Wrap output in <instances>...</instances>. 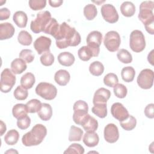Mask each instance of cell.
<instances>
[{
    "mask_svg": "<svg viewBox=\"0 0 154 154\" xmlns=\"http://www.w3.org/2000/svg\"><path fill=\"white\" fill-rule=\"evenodd\" d=\"M27 68L25 61L21 58H16L11 63V70L14 74H21Z\"/></svg>",
    "mask_w": 154,
    "mask_h": 154,
    "instance_id": "603a6c76",
    "label": "cell"
},
{
    "mask_svg": "<svg viewBox=\"0 0 154 154\" xmlns=\"http://www.w3.org/2000/svg\"><path fill=\"white\" fill-rule=\"evenodd\" d=\"M10 11L7 8H2L0 9V20H7L10 17Z\"/></svg>",
    "mask_w": 154,
    "mask_h": 154,
    "instance_id": "681fc988",
    "label": "cell"
},
{
    "mask_svg": "<svg viewBox=\"0 0 154 154\" xmlns=\"http://www.w3.org/2000/svg\"><path fill=\"white\" fill-rule=\"evenodd\" d=\"M135 69L131 66L125 67L122 69L121 72V76L122 79L126 82H132L135 77Z\"/></svg>",
    "mask_w": 154,
    "mask_h": 154,
    "instance_id": "83f0119b",
    "label": "cell"
},
{
    "mask_svg": "<svg viewBox=\"0 0 154 154\" xmlns=\"http://www.w3.org/2000/svg\"><path fill=\"white\" fill-rule=\"evenodd\" d=\"M73 120L77 125H81L84 118L88 114V106L86 102L79 100L73 105Z\"/></svg>",
    "mask_w": 154,
    "mask_h": 154,
    "instance_id": "30bf717a",
    "label": "cell"
},
{
    "mask_svg": "<svg viewBox=\"0 0 154 154\" xmlns=\"http://www.w3.org/2000/svg\"><path fill=\"white\" fill-rule=\"evenodd\" d=\"M17 40L19 43L24 46H29L31 45L32 41L31 35L26 31H21L17 35Z\"/></svg>",
    "mask_w": 154,
    "mask_h": 154,
    "instance_id": "d590c367",
    "label": "cell"
},
{
    "mask_svg": "<svg viewBox=\"0 0 154 154\" xmlns=\"http://www.w3.org/2000/svg\"><path fill=\"white\" fill-rule=\"evenodd\" d=\"M38 117L43 121L51 119L52 116V108L49 103H42L39 111L37 112Z\"/></svg>",
    "mask_w": 154,
    "mask_h": 154,
    "instance_id": "7402d4cb",
    "label": "cell"
},
{
    "mask_svg": "<svg viewBox=\"0 0 154 154\" xmlns=\"http://www.w3.org/2000/svg\"><path fill=\"white\" fill-rule=\"evenodd\" d=\"M15 29L13 25L9 22L0 24V40H6L12 37L14 34Z\"/></svg>",
    "mask_w": 154,
    "mask_h": 154,
    "instance_id": "ac0fdd59",
    "label": "cell"
},
{
    "mask_svg": "<svg viewBox=\"0 0 154 154\" xmlns=\"http://www.w3.org/2000/svg\"><path fill=\"white\" fill-rule=\"evenodd\" d=\"M146 30L150 34H154V22L149 23L144 25Z\"/></svg>",
    "mask_w": 154,
    "mask_h": 154,
    "instance_id": "f907efd6",
    "label": "cell"
},
{
    "mask_svg": "<svg viewBox=\"0 0 154 154\" xmlns=\"http://www.w3.org/2000/svg\"><path fill=\"white\" fill-rule=\"evenodd\" d=\"M153 50H152L150 51V52L148 54L147 60L152 66L153 65Z\"/></svg>",
    "mask_w": 154,
    "mask_h": 154,
    "instance_id": "f5cc1de1",
    "label": "cell"
},
{
    "mask_svg": "<svg viewBox=\"0 0 154 154\" xmlns=\"http://www.w3.org/2000/svg\"><path fill=\"white\" fill-rule=\"evenodd\" d=\"M59 26L60 25L57 22V20L55 18H52L49 24L48 25L45 29L43 31V32L48 34H50L52 36L54 37L58 30Z\"/></svg>",
    "mask_w": 154,
    "mask_h": 154,
    "instance_id": "74e56055",
    "label": "cell"
},
{
    "mask_svg": "<svg viewBox=\"0 0 154 154\" xmlns=\"http://www.w3.org/2000/svg\"><path fill=\"white\" fill-rule=\"evenodd\" d=\"M70 79V75L68 71L64 69L58 70L54 75V80L57 84L61 86L66 85Z\"/></svg>",
    "mask_w": 154,
    "mask_h": 154,
    "instance_id": "d6986e66",
    "label": "cell"
},
{
    "mask_svg": "<svg viewBox=\"0 0 154 154\" xmlns=\"http://www.w3.org/2000/svg\"><path fill=\"white\" fill-rule=\"evenodd\" d=\"M35 91L38 96L48 100L54 99L57 94V89L55 86L45 82H40L37 85Z\"/></svg>",
    "mask_w": 154,
    "mask_h": 154,
    "instance_id": "5b68a950",
    "label": "cell"
},
{
    "mask_svg": "<svg viewBox=\"0 0 154 154\" xmlns=\"http://www.w3.org/2000/svg\"><path fill=\"white\" fill-rule=\"evenodd\" d=\"M84 153V147L78 143H73L69 146V147L64 152V153H77V154H83Z\"/></svg>",
    "mask_w": 154,
    "mask_h": 154,
    "instance_id": "f6af8a7d",
    "label": "cell"
},
{
    "mask_svg": "<svg viewBox=\"0 0 154 154\" xmlns=\"http://www.w3.org/2000/svg\"><path fill=\"white\" fill-rule=\"evenodd\" d=\"M120 9L122 14L125 17H131L134 16L135 12V7L130 1L123 2L120 5Z\"/></svg>",
    "mask_w": 154,
    "mask_h": 154,
    "instance_id": "484cf974",
    "label": "cell"
},
{
    "mask_svg": "<svg viewBox=\"0 0 154 154\" xmlns=\"http://www.w3.org/2000/svg\"><path fill=\"white\" fill-rule=\"evenodd\" d=\"M153 78V71L149 69H144L140 72L137 79V82L140 88L147 90L152 87Z\"/></svg>",
    "mask_w": 154,
    "mask_h": 154,
    "instance_id": "8fae6325",
    "label": "cell"
},
{
    "mask_svg": "<svg viewBox=\"0 0 154 154\" xmlns=\"http://www.w3.org/2000/svg\"><path fill=\"white\" fill-rule=\"evenodd\" d=\"M31 124V119L28 115L18 119L17 120V127L22 130L26 129L29 128Z\"/></svg>",
    "mask_w": 154,
    "mask_h": 154,
    "instance_id": "7dc6e473",
    "label": "cell"
},
{
    "mask_svg": "<svg viewBox=\"0 0 154 154\" xmlns=\"http://www.w3.org/2000/svg\"><path fill=\"white\" fill-rule=\"evenodd\" d=\"M97 14V10L95 5L88 4L84 8V15L87 20H91L94 19Z\"/></svg>",
    "mask_w": 154,
    "mask_h": 154,
    "instance_id": "d6a6232c",
    "label": "cell"
},
{
    "mask_svg": "<svg viewBox=\"0 0 154 154\" xmlns=\"http://www.w3.org/2000/svg\"><path fill=\"white\" fill-rule=\"evenodd\" d=\"M117 58L120 61L125 64L131 63L132 61V56L130 52L125 49H120L117 54Z\"/></svg>",
    "mask_w": 154,
    "mask_h": 154,
    "instance_id": "8d00e7d4",
    "label": "cell"
},
{
    "mask_svg": "<svg viewBox=\"0 0 154 154\" xmlns=\"http://www.w3.org/2000/svg\"><path fill=\"white\" fill-rule=\"evenodd\" d=\"M83 135V131L75 126H72L70 128L69 140L70 141H79Z\"/></svg>",
    "mask_w": 154,
    "mask_h": 154,
    "instance_id": "f1b7e54d",
    "label": "cell"
},
{
    "mask_svg": "<svg viewBox=\"0 0 154 154\" xmlns=\"http://www.w3.org/2000/svg\"><path fill=\"white\" fill-rule=\"evenodd\" d=\"M35 79L34 74L31 72H27L24 74L20 79V85L25 89L31 88L35 84Z\"/></svg>",
    "mask_w": 154,
    "mask_h": 154,
    "instance_id": "d4e9b609",
    "label": "cell"
},
{
    "mask_svg": "<svg viewBox=\"0 0 154 154\" xmlns=\"http://www.w3.org/2000/svg\"><path fill=\"white\" fill-rule=\"evenodd\" d=\"M104 138L109 143H116L119 138V132L117 126L114 123H109L104 128Z\"/></svg>",
    "mask_w": 154,
    "mask_h": 154,
    "instance_id": "4fadbf2b",
    "label": "cell"
},
{
    "mask_svg": "<svg viewBox=\"0 0 154 154\" xmlns=\"http://www.w3.org/2000/svg\"><path fill=\"white\" fill-rule=\"evenodd\" d=\"M47 134L46 128L42 124H36L31 130L22 138V142L25 146H33L40 144Z\"/></svg>",
    "mask_w": 154,
    "mask_h": 154,
    "instance_id": "7a4b0ae2",
    "label": "cell"
},
{
    "mask_svg": "<svg viewBox=\"0 0 154 154\" xmlns=\"http://www.w3.org/2000/svg\"><path fill=\"white\" fill-rule=\"evenodd\" d=\"M51 19V14L49 11L39 12L37 14L36 18L31 22L30 28L31 31L35 34L43 32Z\"/></svg>",
    "mask_w": 154,
    "mask_h": 154,
    "instance_id": "3957f363",
    "label": "cell"
},
{
    "mask_svg": "<svg viewBox=\"0 0 154 154\" xmlns=\"http://www.w3.org/2000/svg\"><path fill=\"white\" fill-rule=\"evenodd\" d=\"M51 43L52 41L50 38L45 36H40L34 41V48L38 54H42L49 51Z\"/></svg>",
    "mask_w": 154,
    "mask_h": 154,
    "instance_id": "9a60e30c",
    "label": "cell"
},
{
    "mask_svg": "<svg viewBox=\"0 0 154 154\" xmlns=\"http://www.w3.org/2000/svg\"><path fill=\"white\" fill-rule=\"evenodd\" d=\"M13 20L18 27L25 28L28 22V17L24 11H17L13 14Z\"/></svg>",
    "mask_w": 154,
    "mask_h": 154,
    "instance_id": "cb8c5ba5",
    "label": "cell"
},
{
    "mask_svg": "<svg viewBox=\"0 0 154 154\" xmlns=\"http://www.w3.org/2000/svg\"><path fill=\"white\" fill-rule=\"evenodd\" d=\"M111 96V92L109 90L101 87L97 89L94 94L93 103H106V102Z\"/></svg>",
    "mask_w": 154,
    "mask_h": 154,
    "instance_id": "2e32d148",
    "label": "cell"
},
{
    "mask_svg": "<svg viewBox=\"0 0 154 154\" xmlns=\"http://www.w3.org/2000/svg\"><path fill=\"white\" fill-rule=\"evenodd\" d=\"M13 95L17 100H23L27 98L28 96V92L26 89L24 88L21 85H19L14 90Z\"/></svg>",
    "mask_w": 154,
    "mask_h": 154,
    "instance_id": "7bdbcfd3",
    "label": "cell"
},
{
    "mask_svg": "<svg viewBox=\"0 0 154 154\" xmlns=\"http://www.w3.org/2000/svg\"><path fill=\"white\" fill-rule=\"evenodd\" d=\"M16 83V76L10 69H4L1 74L0 87L2 93H8Z\"/></svg>",
    "mask_w": 154,
    "mask_h": 154,
    "instance_id": "52a82bcc",
    "label": "cell"
},
{
    "mask_svg": "<svg viewBox=\"0 0 154 154\" xmlns=\"http://www.w3.org/2000/svg\"><path fill=\"white\" fill-rule=\"evenodd\" d=\"M87 46L90 48L93 53V57H97L100 52V46L102 41V34L98 31L90 32L87 37Z\"/></svg>",
    "mask_w": 154,
    "mask_h": 154,
    "instance_id": "ba28073f",
    "label": "cell"
},
{
    "mask_svg": "<svg viewBox=\"0 0 154 154\" xmlns=\"http://www.w3.org/2000/svg\"><path fill=\"white\" fill-rule=\"evenodd\" d=\"M153 108H154V104L153 103H150L148 104L144 108V114L145 116L149 119H153L154 117L153 114Z\"/></svg>",
    "mask_w": 154,
    "mask_h": 154,
    "instance_id": "c3c4849f",
    "label": "cell"
},
{
    "mask_svg": "<svg viewBox=\"0 0 154 154\" xmlns=\"http://www.w3.org/2000/svg\"><path fill=\"white\" fill-rule=\"evenodd\" d=\"M26 105L28 108V112L35 113V112H37L39 111L42 105V103L39 100L36 99H33L28 101L26 103Z\"/></svg>",
    "mask_w": 154,
    "mask_h": 154,
    "instance_id": "b9f144b4",
    "label": "cell"
},
{
    "mask_svg": "<svg viewBox=\"0 0 154 154\" xmlns=\"http://www.w3.org/2000/svg\"><path fill=\"white\" fill-rule=\"evenodd\" d=\"M40 60L43 66H50L52 65L54 62V57L49 50L43 53V54L40 57Z\"/></svg>",
    "mask_w": 154,
    "mask_h": 154,
    "instance_id": "60d3db41",
    "label": "cell"
},
{
    "mask_svg": "<svg viewBox=\"0 0 154 154\" xmlns=\"http://www.w3.org/2000/svg\"><path fill=\"white\" fill-rule=\"evenodd\" d=\"M80 125L86 132H95L98 128V122L95 118L88 114L84 118Z\"/></svg>",
    "mask_w": 154,
    "mask_h": 154,
    "instance_id": "e0dca14e",
    "label": "cell"
},
{
    "mask_svg": "<svg viewBox=\"0 0 154 154\" xmlns=\"http://www.w3.org/2000/svg\"><path fill=\"white\" fill-rule=\"evenodd\" d=\"M121 43L119 34L116 31H108L103 38V44L106 48L110 52L117 51Z\"/></svg>",
    "mask_w": 154,
    "mask_h": 154,
    "instance_id": "9c48e42d",
    "label": "cell"
},
{
    "mask_svg": "<svg viewBox=\"0 0 154 154\" xmlns=\"http://www.w3.org/2000/svg\"><path fill=\"white\" fill-rule=\"evenodd\" d=\"M153 6L154 2L152 1H146L141 3L138 17L144 25L154 22Z\"/></svg>",
    "mask_w": 154,
    "mask_h": 154,
    "instance_id": "277c9868",
    "label": "cell"
},
{
    "mask_svg": "<svg viewBox=\"0 0 154 154\" xmlns=\"http://www.w3.org/2000/svg\"><path fill=\"white\" fill-rule=\"evenodd\" d=\"M18 153L17 152V151H16V150H14L13 149H11L10 150H7V151H6L5 152V153Z\"/></svg>",
    "mask_w": 154,
    "mask_h": 154,
    "instance_id": "11a10c76",
    "label": "cell"
},
{
    "mask_svg": "<svg viewBox=\"0 0 154 154\" xmlns=\"http://www.w3.org/2000/svg\"><path fill=\"white\" fill-rule=\"evenodd\" d=\"M49 5L52 7H58L61 5V4L63 3V1L62 0H49Z\"/></svg>",
    "mask_w": 154,
    "mask_h": 154,
    "instance_id": "816d5d0a",
    "label": "cell"
},
{
    "mask_svg": "<svg viewBox=\"0 0 154 154\" xmlns=\"http://www.w3.org/2000/svg\"><path fill=\"white\" fill-rule=\"evenodd\" d=\"M28 113V108L26 104L17 103L16 104L12 109V114L14 117L18 119L27 115Z\"/></svg>",
    "mask_w": 154,
    "mask_h": 154,
    "instance_id": "4316f807",
    "label": "cell"
},
{
    "mask_svg": "<svg viewBox=\"0 0 154 154\" xmlns=\"http://www.w3.org/2000/svg\"><path fill=\"white\" fill-rule=\"evenodd\" d=\"M19 138V134L15 129H11L5 134L4 137V141L8 145L16 144Z\"/></svg>",
    "mask_w": 154,
    "mask_h": 154,
    "instance_id": "f546056e",
    "label": "cell"
},
{
    "mask_svg": "<svg viewBox=\"0 0 154 154\" xmlns=\"http://www.w3.org/2000/svg\"><path fill=\"white\" fill-rule=\"evenodd\" d=\"M58 61L59 63L64 66H71L75 62L74 55L69 52H63L58 55Z\"/></svg>",
    "mask_w": 154,
    "mask_h": 154,
    "instance_id": "44dd1931",
    "label": "cell"
},
{
    "mask_svg": "<svg viewBox=\"0 0 154 154\" xmlns=\"http://www.w3.org/2000/svg\"><path fill=\"white\" fill-rule=\"evenodd\" d=\"M101 14L104 20L110 23H114L119 20V14L114 5L110 4H103L101 7Z\"/></svg>",
    "mask_w": 154,
    "mask_h": 154,
    "instance_id": "7c38bea8",
    "label": "cell"
},
{
    "mask_svg": "<svg viewBox=\"0 0 154 154\" xmlns=\"http://www.w3.org/2000/svg\"><path fill=\"white\" fill-rule=\"evenodd\" d=\"M113 91L117 97L123 99L126 97L128 93V90L125 85L122 84H117L114 87Z\"/></svg>",
    "mask_w": 154,
    "mask_h": 154,
    "instance_id": "ab89813d",
    "label": "cell"
},
{
    "mask_svg": "<svg viewBox=\"0 0 154 154\" xmlns=\"http://www.w3.org/2000/svg\"><path fill=\"white\" fill-rule=\"evenodd\" d=\"M118 77L114 73H109L103 78L104 84L109 87H114L117 84H118Z\"/></svg>",
    "mask_w": 154,
    "mask_h": 154,
    "instance_id": "f35d334b",
    "label": "cell"
},
{
    "mask_svg": "<svg viewBox=\"0 0 154 154\" xmlns=\"http://www.w3.org/2000/svg\"><path fill=\"white\" fill-rule=\"evenodd\" d=\"M129 46L135 52L143 51L146 47V40L143 33L138 29L134 30L130 34Z\"/></svg>",
    "mask_w": 154,
    "mask_h": 154,
    "instance_id": "8992f818",
    "label": "cell"
},
{
    "mask_svg": "<svg viewBox=\"0 0 154 154\" xmlns=\"http://www.w3.org/2000/svg\"><path fill=\"white\" fill-rule=\"evenodd\" d=\"M19 58L23 60L26 63H30L34 59V54L31 49H22L19 53Z\"/></svg>",
    "mask_w": 154,
    "mask_h": 154,
    "instance_id": "ee69618b",
    "label": "cell"
},
{
    "mask_svg": "<svg viewBox=\"0 0 154 154\" xmlns=\"http://www.w3.org/2000/svg\"><path fill=\"white\" fill-rule=\"evenodd\" d=\"M46 0H30L29 1V7L35 11L42 10L46 7Z\"/></svg>",
    "mask_w": 154,
    "mask_h": 154,
    "instance_id": "bcb514c9",
    "label": "cell"
},
{
    "mask_svg": "<svg viewBox=\"0 0 154 154\" xmlns=\"http://www.w3.org/2000/svg\"><path fill=\"white\" fill-rule=\"evenodd\" d=\"M111 113L112 116L119 122H122L128 117L129 116L127 109L122 103L116 102L111 107Z\"/></svg>",
    "mask_w": 154,
    "mask_h": 154,
    "instance_id": "5bb4252c",
    "label": "cell"
},
{
    "mask_svg": "<svg viewBox=\"0 0 154 154\" xmlns=\"http://www.w3.org/2000/svg\"><path fill=\"white\" fill-rule=\"evenodd\" d=\"M78 55L79 59L84 61H87L93 57V51L87 46H84L80 48L78 51Z\"/></svg>",
    "mask_w": 154,
    "mask_h": 154,
    "instance_id": "e575fe53",
    "label": "cell"
},
{
    "mask_svg": "<svg viewBox=\"0 0 154 154\" xmlns=\"http://www.w3.org/2000/svg\"><path fill=\"white\" fill-rule=\"evenodd\" d=\"M7 128L5 124L3 122V121L1 120V136H2L3 134L6 131Z\"/></svg>",
    "mask_w": 154,
    "mask_h": 154,
    "instance_id": "db71d44e",
    "label": "cell"
},
{
    "mask_svg": "<svg viewBox=\"0 0 154 154\" xmlns=\"http://www.w3.org/2000/svg\"><path fill=\"white\" fill-rule=\"evenodd\" d=\"M136 125H137L136 119L134 116L131 115H129L128 117L125 120L122 122H120V125L125 131H132L135 128Z\"/></svg>",
    "mask_w": 154,
    "mask_h": 154,
    "instance_id": "836d02e7",
    "label": "cell"
},
{
    "mask_svg": "<svg viewBox=\"0 0 154 154\" xmlns=\"http://www.w3.org/2000/svg\"><path fill=\"white\" fill-rule=\"evenodd\" d=\"M58 48L65 49L69 46H76L81 43V35L74 27L64 22L60 25L58 30L54 37Z\"/></svg>",
    "mask_w": 154,
    "mask_h": 154,
    "instance_id": "6da1fadb",
    "label": "cell"
},
{
    "mask_svg": "<svg viewBox=\"0 0 154 154\" xmlns=\"http://www.w3.org/2000/svg\"><path fill=\"white\" fill-rule=\"evenodd\" d=\"M89 71L91 75L99 76L103 73L104 66L100 61H95L90 64L89 66Z\"/></svg>",
    "mask_w": 154,
    "mask_h": 154,
    "instance_id": "1f68e13d",
    "label": "cell"
},
{
    "mask_svg": "<svg viewBox=\"0 0 154 154\" xmlns=\"http://www.w3.org/2000/svg\"><path fill=\"white\" fill-rule=\"evenodd\" d=\"M91 111L99 118H105L107 116L106 103L94 104L91 108Z\"/></svg>",
    "mask_w": 154,
    "mask_h": 154,
    "instance_id": "4dcf8cb0",
    "label": "cell"
},
{
    "mask_svg": "<svg viewBox=\"0 0 154 154\" xmlns=\"http://www.w3.org/2000/svg\"><path fill=\"white\" fill-rule=\"evenodd\" d=\"M82 141L87 147H93L98 144L99 137L95 132H86L84 135Z\"/></svg>",
    "mask_w": 154,
    "mask_h": 154,
    "instance_id": "ffe728a7",
    "label": "cell"
},
{
    "mask_svg": "<svg viewBox=\"0 0 154 154\" xmlns=\"http://www.w3.org/2000/svg\"><path fill=\"white\" fill-rule=\"evenodd\" d=\"M93 2H95V3H96V4H97L98 5H100V3H102V2H105V1H93Z\"/></svg>",
    "mask_w": 154,
    "mask_h": 154,
    "instance_id": "9f6ffc18",
    "label": "cell"
}]
</instances>
